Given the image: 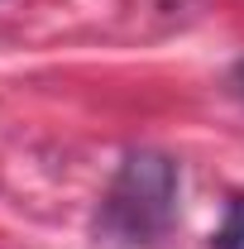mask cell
I'll return each mask as SVG.
<instances>
[{"instance_id": "6da1fadb", "label": "cell", "mask_w": 244, "mask_h": 249, "mask_svg": "<svg viewBox=\"0 0 244 249\" xmlns=\"http://www.w3.org/2000/svg\"><path fill=\"white\" fill-rule=\"evenodd\" d=\"M173 216H177V163L153 149H134L110 182L101 225L124 245H149L168 235Z\"/></svg>"}, {"instance_id": "7a4b0ae2", "label": "cell", "mask_w": 244, "mask_h": 249, "mask_svg": "<svg viewBox=\"0 0 244 249\" xmlns=\"http://www.w3.org/2000/svg\"><path fill=\"white\" fill-rule=\"evenodd\" d=\"M211 249H244V196L230 201V211H225V225L215 230Z\"/></svg>"}, {"instance_id": "3957f363", "label": "cell", "mask_w": 244, "mask_h": 249, "mask_svg": "<svg viewBox=\"0 0 244 249\" xmlns=\"http://www.w3.org/2000/svg\"><path fill=\"white\" fill-rule=\"evenodd\" d=\"M235 82H240V91H244V62H240V67H235Z\"/></svg>"}]
</instances>
